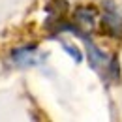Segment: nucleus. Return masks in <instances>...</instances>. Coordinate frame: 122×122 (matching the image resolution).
I'll use <instances>...</instances> for the list:
<instances>
[{
    "label": "nucleus",
    "instance_id": "nucleus-2",
    "mask_svg": "<svg viewBox=\"0 0 122 122\" xmlns=\"http://www.w3.org/2000/svg\"><path fill=\"white\" fill-rule=\"evenodd\" d=\"M96 17H98L96 8H92V6H81V8H77L75 13H73V19H75L73 25H77L83 34H86L88 30H92L96 26Z\"/></svg>",
    "mask_w": 122,
    "mask_h": 122
},
{
    "label": "nucleus",
    "instance_id": "nucleus-6",
    "mask_svg": "<svg viewBox=\"0 0 122 122\" xmlns=\"http://www.w3.org/2000/svg\"><path fill=\"white\" fill-rule=\"evenodd\" d=\"M109 75L113 81H118V60H117V56H113L109 62Z\"/></svg>",
    "mask_w": 122,
    "mask_h": 122
},
{
    "label": "nucleus",
    "instance_id": "nucleus-3",
    "mask_svg": "<svg viewBox=\"0 0 122 122\" xmlns=\"http://www.w3.org/2000/svg\"><path fill=\"white\" fill-rule=\"evenodd\" d=\"M81 38H83L85 47H86V58H88V64H90L94 70H102V68L105 66V62H107V55L102 51V49H98V47L92 43L90 38H88L86 34H83Z\"/></svg>",
    "mask_w": 122,
    "mask_h": 122
},
{
    "label": "nucleus",
    "instance_id": "nucleus-1",
    "mask_svg": "<svg viewBox=\"0 0 122 122\" xmlns=\"http://www.w3.org/2000/svg\"><path fill=\"white\" fill-rule=\"evenodd\" d=\"M11 60L15 62L21 68H28V66H36L43 60V55H40V51L34 45H26V47H19L11 53Z\"/></svg>",
    "mask_w": 122,
    "mask_h": 122
},
{
    "label": "nucleus",
    "instance_id": "nucleus-4",
    "mask_svg": "<svg viewBox=\"0 0 122 122\" xmlns=\"http://www.w3.org/2000/svg\"><path fill=\"white\" fill-rule=\"evenodd\" d=\"M102 28L113 38L122 36V17L118 15V11H105L102 17Z\"/></svg>",
    "mask_w": 122,
    "mask_h": 122
},
{
    "label": "nucleus",
    "instance_id": "nucleus-5",
    "mask_svg": "<svg viewBox=\"0 0 122 122\" xmlns=\"http://www.w3.org/2000/svg\"><path fill=\"white\" fill-rule=\"evenodd\" d=\"M60 43H62V47H64V51L73 58V60L79 64V62H83V55H81V51L77 49L73 43H70V41H64V40H60Z\"/></svg>",
    "mask_w": 122,
    "mask_h": 122
}]
</instances>
